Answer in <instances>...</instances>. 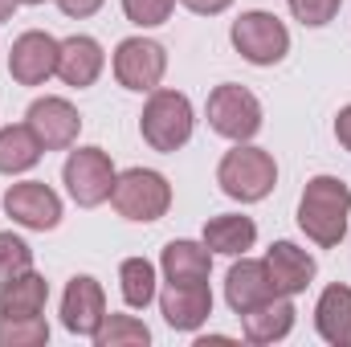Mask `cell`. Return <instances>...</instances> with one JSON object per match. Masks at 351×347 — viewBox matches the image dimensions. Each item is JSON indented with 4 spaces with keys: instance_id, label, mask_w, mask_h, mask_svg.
Masks as SVG:
<instances>
[{
    "instance_id": "6da1fadb",
    "label": "cell",
    "mask_w": 351,
    "mask_h": 347,
    "mask_svg": "<svg viewBox=\"0 0 351 347\" xmlns=\"http://www.w3.org/2000/svg\"><path fill=\"white\" fill-rule=\"evenodd\" d=\"M351 225V188L339 176H315L306 180L302 196H298V229L306 233V241H315L319 250H335L348 237Z\"/></svg>"
},
{
    "instance_id": "7a4b0ae2",
    "label": "cell",
    "mask_w": 351,
    "mask_h": 347,
    "mask_svg": "<svg viewBox=\"0 0 351 347\" xmlns=\"http://www.w3.org/2000/svg\"><path fill=\"white\" fill-rule=\"evenodd\" d=\"M217 184L229 200L237 204H258L274 192L278 184V164L265 147H254V143H233L221 164H217Z\"/></svg>"
},
{
    "instance_id": "3957f363",
    "label": "cell",
    "mask_w": 351,
    "mask_h": 347,
    "mask_svg": "<svg viewBox=\"0 0 351 347\" xmlns=\"http://www.w3.org/2000/svg\"><path fill=\"white\" fill-rule=\"evenodd\" d=\"M192 127H196V110H192L188 94L164 86L147 94L143 115H139V135L152 152H164V156L180 152L192 139Z\"/></svg>"
},
{
    "instance_id": "277c9868",
    "label": "cell",
    "mask_w": 351,
    "mask_h": 347,
    "mask_svg": "<svg viewBox=\"0 0 351 347\" xmlns=\"http://www.w3.org/2000/svg\"><path fill=\"white\" fill-rule=\"evenodd\" d=\"M110 204H114V213L123 221L152 225V221L168 217L172 184H168V176L156 172V168H127V172H119L114 188H110Z\"/></svg>"
},
{
    "instance_id": "5b68a950",
    "label": "cell",
    "mask_w": 351,
    "mask_h": 347,
    "mask_svg": "<svg viewBox=\"0 0 351 347\" xmlns=\"http://www.w3.org/2000/svg\"><path fill=\"white\" fill-rule=\"evenodd\" d=\"M204 115H208V127L221 139H229V143H250L262 131V102H258V94L237 86V82H221L213 90Z\"/></svg>"
},
{
    "instance_id": "8992f818",
    "label": "cell",
    "mask_w": 351,
    "mask_h": 347,
    "mask_svg": "<svg viewBox=\"0 0 351 347\" xmlns=\"http://www.w3.org/2000/svg\"><path fill=\"white\" fill-rule=\"evenodd\" d=\"M229 41H233V49L250 66H278L290 53V29L274 12H265V8L241 12L233 21V29H229Z\"/></svg>"
},
{
    "instance_id": "52a82bcc",
    "label": "cell",
    "mask_w": 351,
    "mask_h": 347,
    "mask_svg": "<svg viewBox=\"0 0 351 347\" xmlns=\"http://www.w3.org/2000/svg\"><path fill=\"white\" fill-rule=\"evenodd\" d=\"M114 180H119V172H114V164L102 147H74L62 164V184H66V192L78 208L106 204Z\"/></svg>"
},
{
    "instance_id": "ba28073f",
    "label": "cell",
    "mask_w": 351,
    "mask_h": 347,
    "mask_svg": "<svg viewBox=\"0 0 351 347\" xmlns=\"http://www.w3.org/2000/svg\"><path fill=\"white\" fill-rule=\"evenodd\" d=\"M110 70H114V82L123 90L152 94V90H160L164 74H168V49L152 37H123L114 45Z\"/></svg>"
},
{
    "instance_id": "9c48e42d",
    "label": "cell",
    "mask_w": 351,
    "mask_h": 347,
    "mask_svg": "<svg viewBox=\"0 0 351 347\" xmlns=\"http://www.w3.org/2000/svg\"><path fill=\"white\" fill-rule=\"evenodd\" d=\"M25 123L29 131L37 135V143L45 152H70L82 135V115L70 98H58V94H45L37 98L29 110H25Z\"/></svg>"
},
{
    "instance_id": "30bf717a",
    "label": "cell",
    "mask_w": 351,
    "mask_h": 347,
    "mask_svg": "<svg viewBox=\"0 0 351 347\" xmlns=\"http://www.w3.org/2000/svg\"><path fill=\"white\" fill-rule=\"evenodd\" d=\"M4 213L12 217V225L33 229V233H49L62 225V196L45 184V180H21L8 184L4 192Z\"/></svg>"
},
{
    "instance_id": "8fae6325",
    "label": "cell",
    "mask_w": 351,
    "mask_h": 347,
    "mask_svg": "<svg viewBox=\"0 0 351 347\" xmlns=\"http://www.w3.org/2000/svg\"><path fill=\"white\" fill-rule=\"evenodd\" d=\"M58 49L62 41L41 33V29H29L12 41L8 49V74L16 86H45L49 78H58Z\"/></svg>"
},
{
    "instance_id": "7c38bea8",
    "label": "cell",
    "mask_w": 351,
    "mask_h": 347,
    "mask_svg": "<svg viewBox=\"0 0 351 347\" xmlns=\"http://www.w3.org/2000/svg\"><path fill=\"white\" fill-rule=\"evenodd\" d=\"M106 294H102V282L90 278V274H74L66 282V294H62V327L70 335H82L94 339V331L102 327L106 319Z\"/></svg>"
},
{
    "instance_id": "4fadbf2b",
    "label": "cell",
    "mask_w": 351,
    "mask_h": 347,
    "mask_svg": "<svg viewBox=\"0 0 351 347\" xmlns=\"http://www.w3.org/2000/svg\"><path fill=\"white\" fill-rule=\"evenodd\" d=\"M160 315L172 331H200L213 315V290L208 282H180V286H164L160 294Z\"/></svg>"
},
{
    "instance_id": "5bb4252c",
    "label": "cell",
    "mask_w": 351,
    "mask_h": 347,
    "mask_svg": "<svg viewBox=\"0 0 351 347\" xmlns=\"http://www.w3.org/2000/svg\"><path fill=\"white\" fill-rule=\"evenodd\" d=\"M262 261H265V270H269L274 290L286 294V298L302 294V290L315 282V274H319V261L311 258L302 246H294V241H274V246L265 250Z\"/></svg>"
},
{
    "instance_id": "9a60e30c",
    "label": "cell",
    "mask_w": 351,
    "mask_h": 347,
    "mask_svg": "<svg viewBox=\"0 0 351 347\" xmlns=\"http://www.w3.org/2000/svg\"><path fill=\"white\" fill-rule=\"evenodd\" d=\"M278 290H274V282H269V270H265L262 258H233L229 265V274H225V302H229V311L233 315H245V311H254L258 302L265 298H274Z\"/></svg>"
},
{
    "instance_id": "2e32d148",
    "label": "cell",
    "mask_w": 351,
    "mask_h": 347,
    "mask_svg": "<svg viewBox=\"0 0 351 347\" xmlns=\"http://www.w3.org/2000/svg\"><path fill=\"white\" fill-rule=\"evenodd\" d=\"M102 70H106V53H102V45L90 33H74V37L62 41V49H58V78L66 86L86 90L102 78Z\"/></svg>"
},
{
    "instance_id": "e0dca14e",
    "label": "cell",
    "mask_w": 351,
    "mask_h": 347,
    "mask_svg": "<svg viewBox=\"0 0 351 347\" xmlns=\"http://www.w3.org/2000/svg\"><path fill=\"white\" fill-rule=\"evenodd\" d=\"M294 302L286 298V294H274V298H265L258 302L254 311H245V315H237L241 319V335L250 339V344H282L290 331H294Z\"/></svg>"
},
{
    "instance_id": "ac0fdd59",
    "label": "cell",
    "mask_w": 351,
    "mask_h": 347,
    "mask_svg": "<svg viewBox=\"0 0 351 347\" xmlns=\"http://www.w3.org/2000/svg\"><path fill=\"white\" fill-rule=\"evenodd\" d=\"M160 274L172 286H180V282H208V274H213V250L204 241H188V237L168 241L164 254H160Z\"/></svg>"
},
{
    "instance_id": "d6986e66",
    "label": "cell",
    "mask_w": 351,
    "mask_h": 347,
    "mask_svg": "<svg viewBox=\"0 0 351 347\" xmlns=\"http://www.w3.org/2000/svg\"><path fill=\"white\" fill-rule=\"evenodd\" d=\"M200 241H204L213 254L241 258V254L254 250V241H258V225H254V217H245V213H221V217H208V221H204Z\"/></svg>"
},
{
    "instance_id": "ffe728a7",
    "label": "cell",
    "mask_w": 351,
    "mask_h": 347,
    "mask_svg": "<svg viewBox=\"0 0 351 347\" xmlns=\"http://www.w3.org/2000/svg\"><path fill=\"white\" fill-rule=\"evenodd\" d=\"M315 331L331 347H351V286L335 282L315 302Z\"/></svg>"
},
{
    "instance_id": "44dd1931",
    "label": "cell",
    "mask_w": 351,
    "mask_h": 347,
    "mask_svg": "<svg viewBox=\"0 0 351 347\" xmlns=\"http://www.w3.org/2000/svg\"><path fill=\"white\" fill-rule=\"evenodd\" d=\"M45 302H49V282L37 270H29V274L0 286V315H12V319L45 315Z\"/></svg>"
},
{
    "instance_id": "7402d4cb",
    "label": "cell",
    "mask_w": 351,
    "mask_h": 347,
    "mask_svg": "<svg viewBox=\"0 0 351 347\" xmlns=\"http://www.w3.org/2000/svg\"><path fill=\"white\" fill-rule=\"evenodd\" d=\"M41 156H45V147L37 143V135L29 131V123L0 127V176L29 172V168H37Z\"/></svg>"
},
{
    "instance_id": "603a6c76",
    "label": "cell",
    "mask_w": 351,
    "mask_h": 347,
    "mask_svg": "<svg viewBox=\"0 0 351 347\" xmlns=\"http://www.w3.org/2000/svg\"><path fill=\"white\" fill-rule=\"evenodd\" d=\"M156 265L147 258H127L119 265V290H123V302L131 307V311H143V307H152L156 302Z\"/></svg>"
},
{
    "instance_id": "cb8c5ba5",
    "label": "cell",
    "mask_w": 351,
    "mask_h": 347,
    "mask_svg": "<svg viewBox=\"0 0 351 347\" xmlns=\"http://www.w3.org/2000/svg\"><path fill=\"white\" fill-rule=\"evenodd\" d=\"M152 344V331L135 315H106L94 331V347H143Z\"/></svg>"
},
{
    "instance_id": "d4e9b609",
    "label": "cell",
    "mask_w": 351,
    "mask_h": 347,
    "mask_svg": "<svg viewBox=\"0 0 351 347\" xmlns=\"http://www.w3.org/2000/svg\"><path fill=\"white\" fill-rule=\"evenodd\" d=\"M45 344H49L45 315H29V319L0 315V347H45Z\"/></svg>"
},
{
    "instance_id": "484cf974",
    "label": "cell",
    "mask_w": 351,
    "mask_h": 347,
    "mask_svg": "<svg viewBox=\"0 0 351 347\" xmlns=\"http://www.w3.org/2000/svg\"><path fill=\"white\" fill-rule=\"evenodd\" d=\"M29 270H33V250H29V241L16 237L12 229L0 233V286L12 282V278H21V274H29Z\"/></svg>"
},
{
    "instance_id": "4316f807",
    "label": "cell",
    "mask_w": 351,
    "mask_h": 347,
    "mask_svg": "<svg viewBox=\"0 0 351 347\" xmlns=\"http://www.w3.org/2000/svg\"><path fill=\"white\" fill-rule=\"evenodd\" d=\"M176 12V0H123V16L139 29H160Z\"/></svg>"
},
{
    "instance_id": "83f0119b",
    "label": "cell",
    "mask_w": 351,
    "mask_h": 347,
    "mask_svg": "<svg viewBox=\"0 0 351 347\" xmlns=\"http://www.w3.org/2000/svg\"><path fill=\"white\" fill-rule=\"evenodd\" d=\"M286 4H290V16L298 25H306V29L331 25L339 16V8H343V0H286Z\"/></svg>"
},
{
    "instance_id": "f1b7e54d",
    "label": "cell",
    "mask_w": 351,
    "mask_h": 347,
    "mask_svg": "<svg viewBox=\"0 0 351 347\" xmlns=\"http://www.w3.org/2000/svg\"><path fill=\"white\" fill-rule=\"evenodd\" d=\"M53 4H58L66 16H74V21H86V16H94L106 0H53Z\"/></svg>"
},
{
    "instance_id": "f546056e",
    "label": "cell",
    "mask_w": 351,
    "mask_h": 347,
    "mask_svg": "<svg viewBox=\"0 0 351 347\" xmlns=\"http://www.w3.org/2000/svg\"><path fill=\"white\" fill-rule=\"evenodd\" d=\"M176 4H184L196 16H221L225 8H233V0H176Z\"/></svg>"
},
{
    "instance_id": "4dcf8cb0",
    "label": "cell",
    "mask_w": 351,
    "mask_h": 347,
    "mask_svg": "<svg viewBox=\"0 0 351 347\" xmlns=\"http://www.w3.org/2000/svg\"><path fill=\"white\" fill-rule=\"evenodd\" d=\"M335 139H339V147H343V152H351V102L335 115Z\"/></svg>"
},
{
    "instance_id": "1f68e13d",
    "label": "cell",
    "mask_w": 351,
    "mask_h": 347,
    "mask_svg": "<svg viewBox=\"0 0 351 347\" xmlns=\"http://www.w3.org/2000/svg\"><path fill=\"white\" fill-rule=\"evenodd\" d=\"M16 4H21V0H0V25H4V21H12Z\"/></svg>"
},
{
    "instance_id": "d6a6232c",
    "label": "cell",
    "mask_w": 351,
    "mask_h": 347,
    "mask_svg": "<svg viewBox=\"0 0 351 347\" xmlns=\"http://www.w3.org/2000/svg\"><path fill=\"white\" fill-rule=\"evenodd\" d=\"M21 4H45V0H21Z\"/></svg>"
}]
</instances>
